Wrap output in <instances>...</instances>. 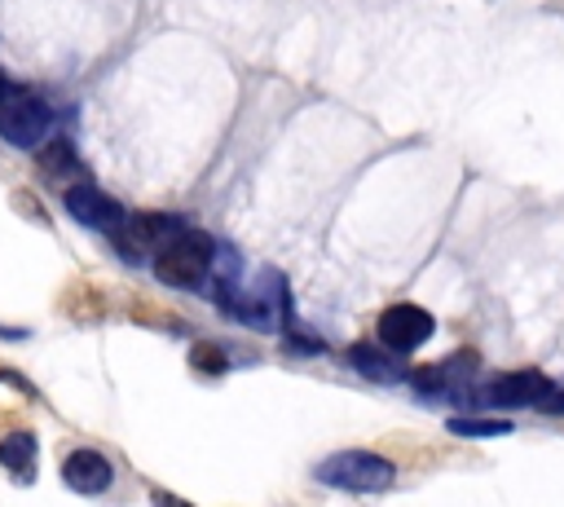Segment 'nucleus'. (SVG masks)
<instances>
[{
  "mask_svg": "<svg viewBox=\"0 0 564 507\" xmlns=\"http://www.w3.org/2000/svg\"><path fill=\"white\" fill-rule=\"evenodd\" d=\"M35 436L22 428V432H9L4 441H0V463L13 472V476H22V481H31L35 476Z\"/></svg>",
  "mask_w": 564,
  "mask_h": 507,
  "instance_id": "nucleus-9",
  "label": "nucleus"
},
{
  "mask_svg": "<svg viewBox=\"0 0 564 507\" xmlns=\"http://www.w3.org/2000/svg\"><path fill=\"white\" fill-rule=\"evenodd\" d=\"M66 212L79 220V225H93V229H101V234H119L123 229V220H128V212L119 207V198H110L106 190H97V185H88V181H79V185H70L66 190Z\"/></svg>",
  "mask_w": 564,
  "mask_h": 507,
  "instance_id": "nucleus-5",
  "label": "nucleus"
},
{
  "mask_svg": "<svg viewBox=\"0 0 564 507\" xmlns=\"http://www.w3.org/2000/svg\"><path fill=\"white\" fill-rule=\"evenodd\" d=\"M348 362L366 375V379H375V384H397V379H405V370H401V357L397 353H388L383 344H352L348 348Z\"/></svg>",
  "mask_w": 564,
  "mask_h": 507,
  "instance_id": "nucleus-8",
  "label": "nucleus"
},
{
  "mask_svg": "<svg viewBox=\"0 0 564 507\" xmlns=\"http://www.w3.org/2000/svg\"><path fill=\"white\" fill-rule=\"evenodd\" d=\"M432 331H436V317L427 309H419V304H388L379 313V344L388 353H397V357L414 353L419 344H427Z\"/></svg>",
  "mask_w": 564,
  "mask_h": 507,
  "instance_id": "nucleus-4",
  "label": "nucleus"
},
{
  "mask_svg": "<svg viewBox=\"0 0 564 507\" xmlns=\"http://www.w3.org/2000/svg\"><path fill=\"white\" fill-rule=\"evenodd\" d=\"M542 410H546V414H564V388H551V392L542 397Z\"/></svg>",
  "mask_w": 564,
  "mask_h": 507,
  "instance_id": "nucleus-12",
  "label": "nucleus"
},
{
  "mask_svg": "<svg viewBox=\"0 0 564 507\" xmlns=\"http://www.w3.org/2000/svg\"><path fill=\"white\" fill-rule=\"evenodd\" d=\"M212 256H216V242H212L203 229H176L167 242H159V251H154V273H159V282H167V287L194 291V287L207 282Z\"/></svg>",
  "mask_w": 564,
  "mask_h": 507,
  "instance_id": "nucleus-1",
  "label": "nucleus"
},
{
  "mask_svg": "<svg viewBox=\"0 0 564 507\" xmlns=\"http://www.w3.org/2000/svg\"><path fill=\"white\" fill-rule=\"evenodd\" d=\"M313 476H317L322 485H330V489L379 494V489H388V485L397 481V467H392L383 454H375V450H339V454L322 459Z\"/></svg>",
  "mask_w": 564,
  "mask_h": 507,
  "instance_id": "nucleus-2",
  "label": "nucleus"
},
{
  "mask_svg": "<svg viewBox=\"0 0 564 507\" xmlns=\"http://www.w3.org/2000/svg\"><path fill=\"white\" fill-rule=\"evenodd\" d=\"M449 432L454 436H507L511 432V423L507 419H449Z\"/></svg>",
  "mask_w": 564,
  "mask_h": 507,
  "instance_id": "nucleus-10",
  "label": "nucleus"
},
{
  "mask_svg": "<svg viewBox=\"0 0 564 507\" xmlns=\"http://www.w3.org/2000/svg\"><path fill=\"white\" fill-rule=\"evenodd\" d=\"M546 392H551V379L542 370H516V375L494 379L480 392V401H489V406H538Z\"/></svg>",
  "mask_w": 564,
  "mask_h": 507,
  "instance_id": "nucleus-6",
  "label": "nucleus"
},
{
  "mask_svg": "<svg viewBox=\"0 0 564 507\" xmlns=\"http://www.w3.org/2000/svg\"><path fill=\"white\" fill-rule=\"evenodd\" d=\"M48 128H53V110H48V101L40 93L9 88L0 97V141H9L18 150H31V145H40L48 137Z\"/></svg>",
  "mask_w": 564,
  "mask_h": 507,
  "instance_id": "nucleus-3",
  "label": "nucleus"
},
{
  "mask_svg": "<svg viewBox=\"0 0 564 507\" xmlns=\"http://www.w3.org/2000/svg\"><path fill=\"white\" fill-rule=\"evenodd\" d=\"M189 362H194L198 370H207V375H220V370H225V353H220L216 344H207V339H203V344H194Z\"/></svg>",
  "mask_w": 564,
  "mask_h": 507,
  "instance_id": "nucleus-11",
  "label": "nucleus"
},
{
  "mask_svg": "<svg viewBox=\"0 0 564 507\" xmlns=\"http://www.w3.org/2000/svg\"><path fill=\"white\" fill-rule=\"evenodd\" d=\"M154 507H189V503H181V498H172V494H154Z\"/></svg>",
  "mask_w": 564,
  "mask_h": 507,
  "instance_id": "nucleus-13",
  "label": "nucleus"
},
{
  "mask_svg": "<svg viewBox=\"0 0 564 507\" xmlns=\"http://www.w3.org/2000/svg\"><path fill=\"white\" fill-rule=\"evenodd\" d=\"M4 93H9V88H4V79H0V97H4Z\"/></svg>",
  "mask_w": 564,
  "mask_h": 507,
  "instance_id": "nucleus-14",
  "label": "nucleus"
},
{
  "mask_svg": "<svg viewBox=\"0 0 564 507\" xmlns=\"http://www.w3.org/2000/svg\"><path fill=\"white\" fill-rule=\"evenodd\" d=\"M62 481H66L75 494H106L110 481H115V467H110V459L97 454V450H75V454H66V463H62Z\"/></svg>",
  "mask_w": 564,
  "mask_h": 507,
  "instance_id": "nucleus-7",
  "label": "nucleus"
}]
</instances>
